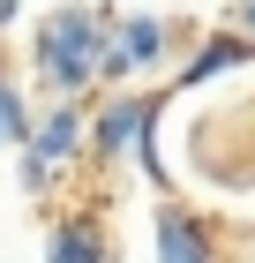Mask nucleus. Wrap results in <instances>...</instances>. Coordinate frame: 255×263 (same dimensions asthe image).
Masks as SVG:
<instances>
[]
</instances>
